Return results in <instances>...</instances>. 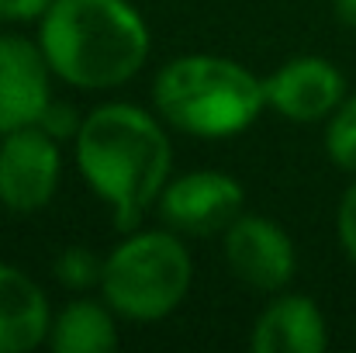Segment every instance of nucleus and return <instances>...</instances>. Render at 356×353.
I'll list each match as a JSON object with an SVG mask.
<instances>
[{
	"label": "nucleus",
	"instance_id": "4",
	"mask_svg": "<svg viewBox=\"0 0 356 353\" xmlns=\"http://www.w3.org/2000/svg\"><path fill=\"white\" fill-rule=\"evenodd\" d=\"M191 253L173 233H131L101 267V295L124 319L156 322L191 291Z\"/></svg>",
	"mask_w": 356,
	"mask_h": 353
},
{
	"label": "nucleus",
	"instance_id": "17",
	"mask_svg": "<svg viewBox=\"0 0 356 353\" xmlns=\"http://www.w3.org/2000/svg\"><path fill=\"white\" fill-rule=\"evenodd\" d=\"M52 0H0V21H31L49 10Z\"/></svg>",
	"mask_w": 356,
	"mask_h": 353
},
{
	"label": "nucleus",
	"instance_id": "15",
	"mask_svg": "<svg viewBox=\"0 0 356 353\" xmlns=\"http://www.w3.org/2000/svg\"><path fill=\"white\" fill-rule=\"evenodd\" d=\"M80 121H83V118L76 115L66 101H49V104H45V111H42V118H38L35 125H38L42 132H49L52 139H59V142H63V139H76Z\"/></svg>",
	"mask_w": 356,
	"mask_h": 353
},
{
	"label": "nucleus",
	"instance_id": "10",
	"mask_svg": "<svg viewBox=\"0 0 356 353\" xmlns=\"http://www.w3.org/2000/svg\"><path fill=\"white\" fill-rule=\"evenodd\" d=\"M249 343L256 353H322L329 347V326L312 298L284 295L256 319Z\"/></svg>",
	"mask_w": 356,
	"mask_h": 353
},
{
	"label": "nucleus",
	"instance_id": "14",
	"mask_svg": "<svg viewBox=\"0 0 356 353\" xmlns=\"http://www.w3.org/2000/svg\"><path fill=\"white\" fill-rule=\"evenodd\" d=\"M101 267H104V260H97L90 249H83V246H66V249L59 253V260H56V277H59L66 288L83 291V288H90V284H101Z\"/></svg>",
	"mask_w": 356,
	"mask_h": 353
},
{
	"label": "nucleus",
	"instance_id": "1",
	"mask_svg": "<svg viewBox=\"0 0 356 353\" xmlns=\"http://www.w3.org/2000/svg\"><path fill=\"white\" fill-rule=\"evenodd\" d=\"M73 142L83 180L115 212V229L131 233L170 180V135L135 104H104L80 121Z\"/></svg>",
	"mask_w": 356,
	"mask_h": 353
},
{
	"label": "nucleus",
	"instance_id": "9",
	"mask_svg": "<svg viewBox=\"0 0 356 353\" xmlns=\"http://www.w3.org/2000/svg\"><path fill=\"white\" fill-rule=\"evenodd\" d=\"M49 63L38 45L17 35H0V135L35 125L52 101Z\"/></svg>",
	"mask_w": 356,
	"mask_h": 353
},
{
	"label": "nucleus",
	"instance_id": "12",
	"mask_svg": "<svg viewBox=\"0 0 356 353\" xmlns=\"http://www.w3.org/2000/svg\"><path fill=\"white\" fill-rule=\"evenodd\" d=\"M118 343L111 305L76 298L49 322V347L56 353H108Z\"/></svg>",
	"mask_w": 356,
	"mask_h": 353
},
{
	"label": "nucleus",
	"instance_id": "11",
	"mask_svg": "<svg viewBox=\"0 0 356 353\" xmlns=\"http://www.w3.org/2000/svg\"><path fill=\"white\" fill-rule=\"evenodd\" d=\"M49 298L17 267L0 263V353H28L49 340Z\"/></svg>",
	"mask_w": 356,
	"mask_h": 353
},
{
	"label": "nucleus",
	"instance_id": "16",
	"mask_svg": "<svg viewBox=\"0 0 356 353\" xmlns=\"http://www.w3.org/2000/svg\"><path fill=\"white\" fill-rule=\"evenodd\" d=\"M336 233H339V242H343L346 256L356 263V184L346 191V194H343V201H339Z\"/></svg>",
	"mask_w": 356,
	"mask_h": 353
},
{
	"label": "nucleus",
	"instance_id": "8",
	"mask_svg": "<svg viewBox=\"0 0 356 353\" xmlns=\"http://www.w3.org/2000/svg\"><path fill=\"white\" fill-rule=\"evenodd\" d=\"M225 260L242 284L280 291L294 277V242L263 215H238L225 229Z\"/></svg>",
	"mask_w": 356,
	"mask_h": 353
},
{
	"label": "nucleus",
	"instance_id": "3",
	"mask_svg": "<svg viewBox=\"0 0 356 353\" xmlns=\"http://www.w3.org/2000/svg\"><path fill=\"white\" fill-rule=\"evenodd\" d=\"M159 118L197 139H229L245 132L259 111L263 80L222 56H180L152 84Z\"/></svg>",
	"mask_w": 356,
	"mask_h": 353
},
{
	"label": "nucleus",
	"instance_id": "18",
	"mask_svg": "<svg viewBox=\"0 0 356 353\" xmlns=\"http://www.w3.org/2000/svg\"><path fill=\"white\" fill-rule=\"evenodd\" d=\"M332 10L346 28H356V0H332Z\"/></svg>",
	"mask_w": 356,
	"mask_h": 353
},
{
	"label": "nucleus",
	"instance_id": "7",
	"mask_svg": "<svg viewBox=\"0 0 356 353\" xmlns=\"http://www.w3.org/2000/svg\"><path fill=\"white\" fill-rule=\"evenodd\" d=\"M263 101L291 121H318L346 101V80L329 59L301 56L263 80Z\"/></svg>",
	"mask_w": 356,
	"mask_h": 353
},
{
	"label": "nucleus",
	"instance_id": "5",
	"mask_svg": "<svg viewBox=\"0 0 356 353\" xmlns=\"http://www.w3.org/2000/svg\"><path fill=\"white\" fill-rule=\"evenodd\" d=\"M63 159H59V139L42 132L38 125H24L17 132H7L0 142V205L31 215L45 208L59 187Z\"/></svg>",
	"mask_w": 356,
	"mask_h": 353
},
{
	"label": "nucleus",
	"instance_id": "6",
	"mask_svg": "<svg viewBox=\"0 0 356 353\" xmlns=\"http://www.w3.org/2000/svg\"><path fill=\"white\" fill-rule=\"evenodd\" d=\"M156 205H159V219L170 229L191 235H215L225 233L242 215L245 194L236 177L218 170H197L166 184Z\"/></svg>",
	"mask_w": 356,
	"mask_h": 353
},
{
	"label": "nucleus",
	"instance_id": "2",
	"mask_svg": "<svg viewBox=\"0 0 356 353\" xmlns=\"http://www.w3.org/2000/svg\"><path fill=\"white\" fill-rule=\"evenodd\" d=\"M38 49L49 70L83 91L128 84L149 56V28L128 0H52Z\"/></svg>",
	"mask_w": 356,
	"mask_h": 353
},
{
	"label": "nucleus",
	"instance_id": "13",
	"mask_svg": "<svg viewBox=\"0 0 356 353\" xmlns=\"http://www.w3.org/2000/svg\"><path fill=\"white\" fill-rule=\"evenodd\" d=\"M325 152H329V159H332L339 170L356 173V94L346 97V101L329 115Z\"/></svg>",
	"mask_w": 356,
	"mask_h": 353
}]
</instances>
